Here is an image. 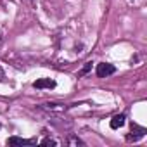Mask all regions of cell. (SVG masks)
Returning a JSON list of instances; mask_svg holds the SVG:
<instances>
[{
    "mask_svg": "<svg viewBox=\"0 0 147 147\" xmlns=\"http://www.w3.org/2000/svg\"><path fill=\"white\" fill-rule=\"evenodd\" d=\"M21 2H24V4H28V5H31V4L35 2V0H21Z\"/></svg>",
    "mask_w": 147,
    "mask_h": 147,
    "instance_id": "obj_11",
    "label": "cell"
},
{
    "mask_svg": "<svg viewBox=\"0 0 147 147\" xmlns=\"http://www.w3.org/2000/svg\"><path fill=\"white\" fill-rule=\"evenodd\" d=\"M144 137H145V128L133 125V126H131V131L126 135V140H128V142H137V140H140V138H144Z\"/></svg>",
    "mask_w": 147,
    "mask_h": 147,
    "instance_id": "obj_3",
    "label": "cell"
},
{
    "mask_svg": "<svg viewBox=\"0 0 147 147\" xmlns=\"http://www.w3.org/2000/svg\"><path fill=\"white\" fill-rule=\"evenodd\" d=\"M40 144H42V145H59V142H57L55 138H52V137H45V138H42Z\"/></svg>",
    "mask_w": 147,
    "mask_h": 147,
    "instance_id": "obj_9",
    "label": "cell"
},
{
    "mask_svg": "<svg viewBox=\"0 0 147 147\" xmlns=\"http://www.w3.org/2000/svg\"><path fill=\"white\" fill-rule=\"evenodd\" d=\"M66 144H67V145H71V147H78V145H82V147H83V145H85V142H83L80 137H76V135H69V137H67V140H66Z\"/></svg>",
    "mask_w": 147,
    "mask_h": 147,
    "instance_id": "obj_7",
    "label": "cell"
},
{
    "mask_svg": "<svg viewBox=\"0 0 147 147\" xmlns=\"http://www.w3.org/2000/svg\"><path fill=\"white\" fill-rule=\"evenodd\" d=\"M67 107H69V106H66V104H59V102H47V104H42V106H40V109H43V111H47V113H55V114H62V113H66Z\"/></svg>",
    "mask_w": 147,
    "mask_h": 147,
    "instance_id": "obj_2",
    "label": "cell"
},
{
    "mask_svg": "<svg viewBox=\"0 0 147 147\" xmlns=\"http://www.w3.org/2000/svg\"><path fill=\"white\" fill-rule=\"evenodd\" d=\"M125 123H126V116H125V114H116V116L109 121V126H111L113 130H118V128L125 126Z\"/></svg>",
    "mask_w": 147,
    "mask_h": 147,
    "instance_id": "obj_6",
    "label": "cell"
},
{
    "mask_svg": "<svg viewBox=\"0 0 147 147\" xmlns=\"http://www.w3.org/2000/svg\"><path fill=\"white\" fill-rule=\"evenodd\" d=\"M55 87H57L55 80H50V78H40V80L33 82V88H36V90H42V88H55Z\"/></svg>",
    "mask_w": 147,
    "mask_h": 147,
    "instance_id": "obj_4",
    "label": "cell"
},
{
    "mask_svg": "<svg viewBox=\"0 0 147 147\" xmlns=\"http://www.w3.org/2000/svg\"><path fill=\"white\" fill-rule=\"evenodd\" d=\"M92 64H94L92 61H90V62H85V66H83V67L78 71V78H82V76H85V75H87V73L92 69Z\"/></svg>",
    "mask_w": 147,
    "mask_h": 147,
    "instance_id": "obj_8",
    "label": "cell"
},
{
    "mask_svg": "<svg viewBox=\"0 0 147 147\" xmlns=\"http://www.w3.org/2000/svg\"><path fill=\"white\" fill-rule=\"evenodd\" d=\"M95 73H97L99 78H107V76H111V75H114V73H116V67L113 64H109V62H99Z\"/></svg>",
    "mask_w": 147,
    "mask_h": 147,
    "instance_id": "obj_1",
    "label": "cell"
},
{
    "mask_svg": "<svg viewBox=\"0 0 147 147\" xmlns=\"http://www.w3.org/2000/svg\"><path fill=\"white\" fill-rule=\"evenodd\" d=\"M9 145H35L36 138H21V137H9L7 138Z\"/></svg>",
    "mask_w": 147,
    "mask_h": 147,
    "instance_id": "obj_5",
    "label": "cell"
},
{
    "mask_svg": "<svg viewBox=\"0 0 147 147\" xmlns=\"http://www.w3.org/2000/svg\"><path fill=\"white\" fill-rule=\"evenodd\" d=\"M4 78H5V73H4L2 66H0V82H4Z\"/></svg>",
    "mask_w": 147,
    "mask_h": 147,
    "instance_id": "obj_10",
    "label": "cell"
},
{
    "mask_svg": "<svg viewBox=\"0 0 147 147\" xmlns=\"http://www.w3.org/2000/svg\"><path fill=\"white\" fill-rule=\"evenodd\" d=\"M2 43H4V33L0 31V45H2Z\"/></svg>",
    "mask_w": 147,
    "mask_h": 147,
    "instance_id": "obj_12",
    "label": "cell"
},
{
    "mask_svg": "<svg viewBox=\"0 0 147 147\" xmlns=\"http://www.w3.org/2000/svg\"><path fill=\"white\" fill-rule=\"evenodd\" d=\"M0 128H2V125H0Z\"/></svg>",
    "mask_w": 147,
    "mask_h": 147,
    "instance_id": "obj_13",
    "label": "cell"
}]
</instances>
